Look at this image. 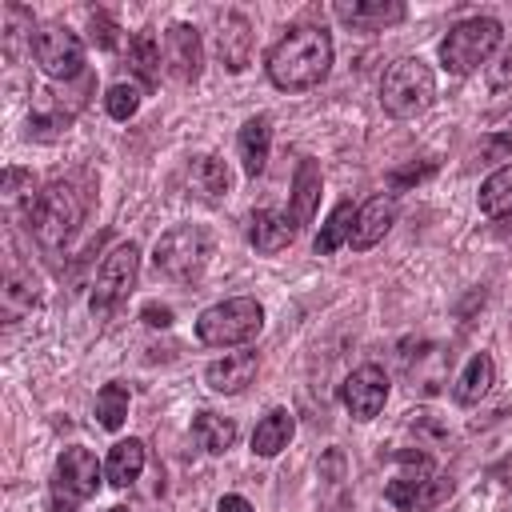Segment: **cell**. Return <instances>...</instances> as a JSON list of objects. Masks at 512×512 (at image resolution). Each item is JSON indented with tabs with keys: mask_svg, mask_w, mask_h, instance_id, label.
Listing matches in <instances>:
<instances>
[{
	"mask_svg": "<svg viewBox=\"0 0 512 512\" xmlns=\"http://www.w3.org/2000/svg\"><path fill=\"white\" fill-rule=\"evenodd\" d=\"M128 60H132V68L144 76V84L152 88L156 80H160V68H164V44H160V36L156 32H136L132 40H128Z\"/></svg>",
	"mask_w": 512,
	"mask_h": 512,
	"instance_id": "obj_24",
	"label": "cell"
},
{
	"mask_svg": "<svg viewBox=\"0 0 512 512\" xmlns=\"http://www.w3.org/2000/svg\"><path fill=\"white\" fill-rule=\"evenodd\" d=\"M236 144H240L244 172H248V176H260L264 164H268V148H272V124H268V116H252V120H244Z\"/></svg>",
	"mask_w": 512,
	"mask_h": 512,
	"instance_id": "obj_20",
	"label": "cell"
},
{
	"mask_svg": "<svg viewBox=\"0 0 512 512\" xmlns=\"http://www.w3.org/2000/svg\"><path fill=\"white\" fill-rule=\"evenodd\" d=\"M492 380H496V364H492V356H488V352H476V356L464 364V372L456 376V388H452L456 404H480V400L488 396Z\"/></svg>",
	"mask_w": 512,
	"mask_h": 512,
	"instance_id": "obj_21",
	"label": "cell"
},
{
	"mask_svg": "<svg viewBox=\"0 0 512 512\" xmlns=\"http://www.w3.org/2000/svg\"><path fill=\"white\" fill-rule=\"evenodd\" d=\"M28 308H36V280H32L28 268L12 264L8 276H4V312H8V320H16Z\"/></svg>",
	"mask_w": 512,
	"mask_h": 512,
	"instance_id": "obj_28",
	"label": "cell"
},
{
	"mask_svg": "<svg viewBox=\"0 0 512 512\" xmlns=\"http://www.w3.org/2000/svg\"><path fill=\"white\" fill-rule=\"evenodd\" d=\"M316 200H320V168L316 160H300L292 180V204H288V216L296 228H304L316 216Z\"/></svg>",
	"mask_w": 512,
	"mask_h": 512,
	"instance_id": "obj_18",
	"label": "cell"
},
{
	"mask_svg": "<svg viewBox=\"0 0 512 512\" xmlns=\"http://www.w3.org/2000/svg\"><path fill=\"white\" fill-rule=\"evenodd\" d=\"M140 472H144V440L128 436V440L112 444V452L104 460V480L112 488H128L132 480H140Z\"/></svg>",
	"mask_w": 512,
	"mask_h": 512,
	"instance_id": "obj_19",
	"label": "cell"
},
{
	"mask_svg": "<svg viewBox=\"0 0 512 512\" xmlns=\"http://www.w3.org/2000/svg\"><path fill=\"white\" fill-rule=\"evenodd\" d=\"M292 432H296L292 412H288V408H272V412L256 424V432H252V452H256V456H276V452L288 448Z\"/></svg>",
	"mask_w": 512,
	"mask_h": 512,
	"instance_id": "obj_22",
	"label": "cell"
},
{
	"mask_svg": "<svg viewBox=\"0 0 512 512\" xmlns=\"http://www.w3.org/2000/svg\"><path fill=\"white\" fill-rule=\"evenodd\" d=\"M116 20L108 16V12H92L88 16V36H92V44L96 48H116Z\"/></svg>",
	"mask_w": 512,
	"mask_h": 512,
	"instance_id": "obj_32",
	"label": "cell"
},
{
	"mask_svg": "<svg viewBox=\"0 0 512 512\" xmlns=\"http://www.w3.org/2000/svg\"><path fill=\"white\" fill-rule=\"evenodd\" d=\"M128 404H132V396H128V388H124L120 380L104 384V388L96 392V420H100V428L120 432L124 420H128Z\"/></svg>",
	"mask_w": 512,
	"mask_h": 512,
	"instance_id": "obj_29",
	"label": "cell"
},
{
	"mask_svg": "<svg viewBox=\"0 0 512 512\" xmlns=\"http://www.w3.org/2000/svg\"><path fill=\"white\" fill-rule=\"evenodd\" d=\"M112 512H128V508H112Z\"/></svg>",
	"mask_w": 512,
	"mask_h": 512,
	"instance_id": "obj_36",
	"label": "cell"
},
{
	"mask_svg": "<svg viewBox=\"0 0 512 512\" xmlns=\"http://www.w3.org/2000/svg\"><path fill=\"white\" fill-rule=\"evenodd\" d=\"M356 204L352 200H340L336 208H332V216L324 220V228H320V236H316V256H332L340 244H348V236H352V224H356Z\"/></svg>",
	"mask_w": 512,
	"mask_h": 512,
	"instance_id": "obj_26",
	"label": "cell"
},
{
	"mask_svg": "<svg viewBox=\"0 0 512 512\" xmlns=\"http://www.w3.org/2000/svg\"><path fill=\"white\" fill-rule=\"evenodd\" d=\"M384 400H388V376H384L380 364H360V368H352L348 380L340 384V404L348 408L352 420H372V416H380Z\"/></svg>",
	"mask_w": 512,
	"mask_h": 512,
	"instance_id": "obj_11",
	"label": "cell"
},
{
	"mask_svg": "<svg viewBox=\"0 0 512 512\" xmlns=\"http://www.w3.org/2000/svg\"><path fill=\"white\" fill-rule=\"evenodd\" d=\"M136 272H140V248L128 240V244H116L108 256H104V264H100V272H96V280H92V316H108L128 292H132V284H136Z\"/></svg>",
	"mask_w": 512,
	"mask_h": 512,
	"instance_id": "obj_8",
	"label": "cell"
},
{
	"mask_svg": "<svg viewBox=\"0 0 512 512\" xmlns=\"http://www.w3.org/2000/svg\"><path fill=\"white\" fill-rule=\"evenodd\" d=\"M192 440H196L204 452L220 456V452H228V448L236 444V424H232L228 416H220V412H200V416L192 420Z\"/></svg>",
	"mask_w": 512,
	"mask_h": 512,
	"instance_id": "obj_23",
	"label": "cell"
},
{
	"mask_svg": "<svg viewBox=\"0 0 512 512\" xmlns=\"http://www.w3.org/2000/svg\"><path fill=\"white\" fill-rule=\"evenodd\" d=\"M80 220H84V196L72 180H52L48 188H40L36 204L28 208V228L36 236V244L48 252L64 248Z\"/></svg>",
	"mask_w": 512,
	"mask_h": 512,
	"instance_id": "obj_2",
	"label": "cell"
},
{
	"mask_svg": "<svg viewBox=\"0 0 512 512\" xmlns=\"http://www.w3.org/2000/svg\"><path fill=\"white\" fill-rule=\"evenodd\" d=\"M268 80L284 92L316 88L332 68V36L320 24H296L268 48Z\"/></svg>",
	"mask_w": 512,
	"mask_h": 512,
	"instance_id": "obj_1",
	"label": "cell"
},
{
	"mask_svg": "<svg viewBox=\"0 0 512 512\" xmlns=\"http://www.w3.org/2000/svg\"><path fill=\"white\" fill-rule=\"evenodd\" d=\"M296 232L300 228L292 224V216L288 212H276V208H260L248 220V244L256 252H280V248H288L296 240Z\"/></svg>",
	"mask_w": 512,
	"mask_h": 512,
	"instance_id": "obj_16",
	"label": "cell"
},
{
	"mask_svg": "<svg viewBox=\"0 0 512 512\" xmlns=\"http://www.w3.org/2000/svg\"><path fill=\"white\" fill-rule=\"evenodd\" d=\"M204 68V48H200V32L192 24H172L164 32V72L176 76L180 84L196 80Z\"/></svg>",
	"mask_w": 512,
	"mask_h": 512,
	"instance_id": "obj_12",
	"label": "cell"
},
{
	"mask_svg": "<svg viewBox=\"0 0 512 512\" xmlns=\"http://www.w3.org/2000/svg\"><path fill=\"white\" fill-rule=\"evenodd\" d=\"M104 108H108L112 120L136 116V108H140V88H136V84H112V88L104 92Z\"/></svg>",
	"mask_w": 512,
	"mask_h": 512,
	"instance_id": "obj_31",
	"label": "cell"
},
{
	"mask_svg": "<svg viewBox=\"0 0 512 512\" xmlns=\"http://www.w3.org/2000/svg\"><path fill=\"white\" fill-rule=\"evenodd\" d=\"M436 172V164L428 160L424 168H408V172H392V188H404V184H412V180H420V176H432Z\"/></svg>",
	"mask_w": 512,
	"mask_h": 512,
	"instance_id": "obj_34",
	"label": "cell"
},
{
	"mask_svg": "<svg viewBox=\"0 0 512 512\" xmlns=\"http://www.w3.org/2000/svg\"><path fill=\"white\" fill-rule=\"evenodd\" d=\"M212 256V232L200 224H180L172 232H164L152 248V264L160 276L176 280V284H192Z\"/></svg>",
	"mask_w": 512,
	"mask_h": 512,
	"instance_id": "obj_6",
	"label": "cell"
},
{
	"mask_svg": "<svg viewBox=\"0 0 512 512\" xmlns=\"http://www.w3.org/2000/svg\"><path fill=\"white\" fill-rule=\"evenodd\" d=\"M392 224H396V196H392V192H376L368 204H360L348 244H352L356 252H364V248L380 244V240L388 236Z\"/></svg>",
	"mask_w": 512,
	"mask_h": 512,
	"instance_id": "obj_13",
	"label": "cell"
},
{
	"mask_svg": "<svg viewBox=\"0 0 512 512\" xmlns=\"http://www.w3.org/2000/svg\"><path fill=\"white\" fill-rule=\"evenodd\" d=\"M32 56L44 68V76H52V80H72L84 72V40L64 24L40 28L32 40Z\"/></svg>",
	"mask_w": 512,
	"mask_h": 512,
	"instance_id": "obj_10",
	"label": "cell"
},
{
	"mask_svg": "<svg viewBox=\"0 0 512 512\" xmlns=\"http://www.w3.org/2000/svg\"><path fill=\"white\" fill-rule=\"evenodd\" d=\"M0 32H4V56L12 60V56L20 52V40H24V36L36 40V36H32V12H28L24 4H4V24H0Z\"/></svg>",
	"mask_w": 512,
	"mask_h": 512,
	"instance_id": "obj_30",
	"label": "cell"
},
{
	"mask_svg": "<svg viewBox=\"0 0 512 512\" xmlns=\"http://www.w3.org/2000/svg\"><path fill=\"white\" fill-rule=\"evenodd\" d=\"M140 320H144L148 328H168V324H172V308H168V304H144Z\"/></svg>",
	"mask_w": 512,
	"mask_h": 512,
	"instance_id": "obj_33",
	"label": "cell"
},
{
	"mask_svg": "<svg viewBox=\"0 0 512 512\" xmlns=\"http://www.w3.org/2000/svg\"><path fill=\"white\" fill-rule=\"evenodd\" d=\"M256 368H260L256 352H224L220 360H212V364L204 368V380H208V388H212V392L232 396V392H240V388H248V384H252Z\"/></svg>",
	"mask_w": 512,
	"mask_h": 512,
	"instance_id": "obj_15",
	"label": "cell"
},
{
	"mask_svg": "<svg viewBox=\"0 0 512 512\" xmlns=\"http://www.w3.org/2000/svg\"><path fill=\"white\" fill-rule=\"evenodd\" d=\"M188 184L200 200H220L228 192V164L216 156H196L188 168Z\"/></svg>",
	"mask_w": 512,
	"mask_h": 512,
	"instance_id": "obj_25",
	"label": "cell"
},
{
	"mask_svg": "<svg viewBox=\"0 0 512 512\" xmlns=\"http://www.w3.org/2000/svg\"><path fill=\"white\" fill-rule=\"evenodd\" d=\"M260 328H264V308H260V300H252V296L220 300V304L204 308L200 320H196V336H200V344H208V348H236V344H248L252 336H260Z\"/></svg>",
	"mask_w": 512,
	"mask_h": 512,
	"instance_id": "obj_5",
	"label": "cell"
},
{
	"mask_svg": "<svg viewBox=\"0 0 512 512\" xmlns=\"http://www.w3.org/2000/svg\"><path fill=\"white\" fill-rule=\"evenodd\" d=\"M504 28L492 16H472L460 20L456 28H448V36L440 40V64L452 76H472L476 68H484V60L500 48Z\"/></svg>",
	"mask_w": 512,
	"mask_h": 512,
	"instance_id": "obj_4",
	"label": "cell"
},
{
	"mask_svg": "<svg viewBox=\"0 0 512 512\" xmlns=\"http://www.w3.org/2000/svg\"><path fill=\"white\" fill-rule=\"evenodd\" d=\"M480 212L500 220V216H512V164L496 168L484 184H480Z\"/></svg>",
	"mask_w": 512,
	"mask_h": 512,
	"instance_id": "obj_27",
	"label": "cell"
},
{
	"mask_svg": "<svg viewBox=\"0 0 512 512\" xmlns=\"http://www.w3.org/2000/svg\"><path fill=\"white\" fill-rule=\"evenodd\" d=\"M216 512H256L244 496H236V492H228V496H220V504H216Z\"/></svg>",
	"mask_w": 512,
	"mask_h": 512,
	"instance_id": "obj_35",
	"label": "cell"
},
{
	"mask_svg": "<svg viewBox=\"0 0 512 512\" xmlns=\"http://www.w3.org/2000/svg\"><path fill=\"white\" fill-rule=\"evenodd\" d=\"M432 96H436V76H432V68L420 56H400L380 76V104L396 120L420 116L432 104Z\"/></svg>",
	"mask_w": 512,
	"mask_h": 512,
	"instance_id": "obj_3",
	"label": "cell"
},
{
	"mask_svg": "<svg viewBox=\"0 0 512 512\" xmlns=\"http://www.w3.org/2000/svg\"><path fill=\"white\" fill-rule=\"evenodd\" d=\"M332 12H336V20H344L356 32H380V28L404 20L400 0H336Z\"/></svg>",
	"mask_w": 512,
	"mask_h": 512,
	"instance_id": "obj_14",
	"label": "cell"
},
{
	"mask_svg": "<svg viewBox=\"0 0 512 512\" xmlns=\"http://www.w3.org/2000/svg\"><path fill=\"white\" fill-rule=\"evenodd\" d=\"M448 496H452V480L440 476V472H432V464H424L416 472H404V476L388 480V488H384V500L396 512H432Z\"/></svg>",
	"mask_w": 512,
	"mask_h": 512,
	"instance_id": "obj_9",
	"label": "cell"
},
{
	"mask_svg": "<svg viewBox=\"0 0 512 512\" xmlns=\"http://www.w3.org/2000/svg\"><path fill=\"white\" fill-rule=\"evenodd\" d=\"M248 56H252V24L240 12H228L220 24V60L228 72H240L248 68Z\"/></svg>",
	"mask_w": 512,
	"mask_h": 512,
	"instance_id": "obj_17",
	"label": "cell"
},
{
	"mask_svg": "<svg viewBox=\"0 0 512 512\" xmlns=\"http://www.w3.org/2000/svg\"><path fill=\"white\" fill-rule=\"evenodd\" d=\"M104 476V464L96 460L92 448H64L56 456V472H52V512H76L84 500L96 496Z\"/></svg>",
	"mask_w": 512,
	"mask_h": 512,
	"instance_id": "obj_7",
	"label": "cell"
}]
</instances>
